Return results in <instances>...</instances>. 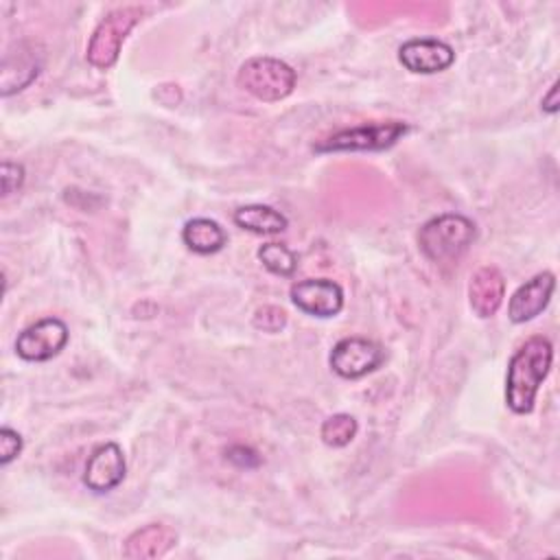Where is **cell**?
Segmentation results:
<instances>
[{"mask_svg": "<svg viewBox=\"0 0 560 560\" xmlns=\"http://www.w3.org/2000/svg\"><path fill=\"white\" fill-rule=\"evenodd\" d=\"M177 545V532L164 523H149L125 538L122 556L129 560H153Z\"/></svg>", "mask_w": 560, "mask_h": 560, "instance_id": "13", "label": "cell"}, {"mask_svg": "<svg viewBox=\"0 0 560 560\" xmlns=\"http://www.w3.org/2000/svg\"><path fill=\"white\" fill-rule=\"evenodd\" d=\"M258 260L262 262V267L276 276L289 278L293 276L295 267H298V256L284 245V243H265L258 249Z\"/></svg>", "mask_w": 560, "mask_h": 560, "instance_id": "17", "label": "cell"}, {"mask_svg": "<svg viewBox=\"0 0 560 560\" xmlns=\"http://www.w3.org/2000/svg\"><path fill=\"white\" fill-rule=\"evenodd\" d=\"M228 459L234 462V464H238V466H245V468H252V466H258V464H260L258 453H256L254 448H249V446H243V444L232 446V448L228 451Z\"/></svg>", "mask_w": 560, "mask_h": 560, "instance_id": "21", "label": "cell"}, {"mask_svg": "<svg viewBox=\"0 0 560 560\" xmlns=\"http://www.w3.org/2000/svg\"><path fill=\"white\" fill-rule=\"evenodd\" d=\"M385 359L383 348L365 337L339 339L328 357L330 370L341 378H361L374 372Z\"/></svg>", "mask_w": 560, "mask_h": 560, "instance_id": "6", "label": "cell"}, {"mask_svg": "<svg viewBox=\"0 0 560 560\" xmlns=\"http://www.w3.org/2000/svg\"><path fill=\"white\" fill-rule=\"evenodd\" d=\"M558 81H553L551 83V88H549V92L542 96V101H540V109L542 112H547V114H556L558 112Z\"/></svg>", "mask_w": 560, "mask_h": 560, "instance_id": "22", "label": "cell"}, {"mask_svg": "<svg viewBox=\"0 0 560 560\" xmlns=\"http://www.w3.org/2000/svg\"><path fill=\"white\" fill-rule=\"evenodd\" d=\"M0 184H2V197L11 195L24 184V166L11 160H4L0 164Z\"/></svg>", "mask_w": 560, "mask_h": 560, "instance_id": "19", "label": "cell"}, {"mask_svg": "<svg viewBox=\"0 0 560 560\" xmlns=\"http://www.w3.org/2000/svg\"><path fill=\"white\" fill-rule=\"evenodd\" d=\"M68 343V326L59 317H42L26 326L15 339V354L24 361H48Z\"/></svg>", "mask_w": 560, "mask_h": 560, "instance_id": "7", "label": "cell"}, {"mask_svg": "<svg viewBox=\"0 0 560 560\" xmlns=\"http://www.w3.org/2000/svg\"><path fill=\"white\" fill-rule=\"evenodd\" d=\"M475 223L457 212L429 219L418 230V247L431 262H455L475 241Z\"/></svg>", "mask_w": 560, "mask_h": 560, "instance_id": "2", "label": "cell"}, {"mask_svg": "<svg viewBox=\"0 0 560 560\" xmlns=\"http://www.w3.org/2000/svg\"><path fill=\"white\" fill-rule=\"evenodd\" d=\"M291 302L306 315L335 317L343 308V289L330 278H306L291 284Z\"/></svg>", "mask_w": 560, "mask_h": 560, "instance_id": "8", "label": "cell"}, {"mask_svg": "<svg viewBox=\"0 0 560 560\" xmlns=\"http://www.w3.org/2000/svg\"><path fill=\"white\" fill-rule=\"evenodd\" d=\"M503 298H505V278L497 267L486 265L470 276L468 302L477 317L481 319L492 317L501 308Z\"/></svg>", "mask_w": 560, "mask_h": 560, "instance_id": "12", "label": "cell"}, {"mask_svg": "<svg viewBox=\"0 0 560 560\" xmlns=\"http://www.w3.org/2000/svg\"><path fill=\"white\" fill-rule=\"evenodd\" d=\"M409 125L402 120H381V122H363L357 127H346L326 138L317 140L313 149L317 153L330 151H383L394 147L405 133Z\"/></svg>", "mask_w": 560, "mask_h": 560, "instance_id": "5", "label": "cell"}, {"mask_svg": "<svg viewBox=\"0 0 560 560\" xmlns=\"http://www.w3.org/2000/svg\"><path fill=\"white\" fill-rule=\"evenodd\" d=\"M142 15L144 11L136 4L118 7L105 13V18L96 24L88 42V48H85L88 63H92L98 70H109L118 61L120 48L127 35L142 20Z\"/></svg>", "mask_w": 560, "mask_h": 560, "instance_id": "4", "label": "cell"}, {"mask_svg": "<svg viewBox=\"0 0 560 560\" xmlns=\"http://www.w3.org/2000/svg\"><path fill=\"white\" fill-rule=\"evenodd\" d=\"M127 472L125 453L116 442H105L92 451L83 470V483L92 492L114 490Z\"/></svg>", "mask_w": 560, "mask_h": 560, "instance_id": "10", "label": "cell"}, {"mask_svg": "<svg viewBox=\"0 0 560 560\" xmlns=\"http://www.w3.org/2000/svg\"><path fill=\"white\" fill-rule=\"evenodd\" d=\"M398 59L409 72L433 74L446 70L455 61V50L435 37H413L398 48Z\"/></svg>", "mask_w": 560, "mask_h": 560, "instance_id": "9", "label": "cell"}, {"mask_svg": "<svg viewBox=\"0 0 560 560\" xmlns=\"http://www.w3.org/2000/svg\"><path fill=\"white\" fill-rule=\"evenodd\" d=\"M553 361V346L547 337H529L510 359L505 376V402L514 413H529L538 387L547 378Z\"/></svg>", "mask_w": 560, "mask_h": 560, "instance_id": "1", "label": "cell"}, {"mask_svg": "<svg viewBox=\"0 0 560 560\" xmlns=\"http://www.w3.org/2000/svg\"><path fill=\"white\" fill-rule=\"evenodd\" d=\"M295 81H298V74L287 61L267 57V55L247 59L245 63H241L236 72L238 88L265 103H276L287 98L293 92Z\"/></svg>", "mask_w": 560, "mask_h": 560, "instance_id": "3", "label": "cell"}, {"mask_svg": "<svg viewBox=\"0 0 560 560\" xmlns=\"http://www.w3.org/2000/svg\"><path fill=\"white\" fill-rule=\"evenodd\" d=\"M22 435L13 431L11 427L0 429V464L7 466L11 459H15L22 453Z\"/></svg>", "mask_w": 560, "mask_h": 560, "instance_id": "20", "label": "cell"}, {"mask_svg": "<svg viewBox=\"0 0 560 560\" xmlns=\"http://www.w3.org/2000/svg\"><path fill=\"white\" fill-rule=\"evenodd\" d=\"M252 324L262 332H280L287 326V313L276 304H265L254 311Z\"/></svg>", "mask_w": 560, "mask_h": 560, "instance_id": "18", "label": "cell"}, {"mask_svg": "<svg viewBox=\"0 0 560 560\" xmlns=\"http://www.w3.org/2000/svg\"><path fill=\"white\" fill-rule=\"evenodd\" d=\"M553 289H556V276L551 271L536 273L512 293L508 304V317L514 324H525L534 319L551 302Z\"/></svg>", "mask_w": 560, "mask_h": 560, "instance_id": "11", "label": "cell"}, {"mask_svg": "<svg viewBox=\"0 0 560 560\" xmlns=\"http://www.w3.org/2000/svg\"><path fill=\"white\" fill-rule=\"evenodd\" d=\"M234 223L241 230H247V232H254V234H262V236L280 234L289 225L287 217L280 210H276L271 206H262V203H252V206L238 208L234 212Z\"/></svg>", "mask_w": 560, "mask_h": 560, "instance_id": "15", "label": "cell"}, {"mask_svg": "<svg viewBox=\"0 0 560 560\" xmlns=\"http://www.w3.org/2000/svg\"><path fill=\"white\" fill-rule=\"evenodd\" d=\"M357 431H359V424H357L354 416H350V413H332V416H328L322 422L319 438H322V442L326 446L341 448V446H348L354 440Z\"/></svg>", "mask_w": 560, "mask_h": 560, "instance_id": "16", "label": "cell"}, {"mask_svg": "<svg viewBox=\"0 0 560 560\" xmlns=\"http://www.w3.org/2000/svg\"><path fill=\"white\" fill-rule=\"evenodd\" d=\"M182 241L195 254H214L225 245L228 234L217 221L195 217L182 228Z\"/></svg>", "mask_w": 560, "mask_h": 560, "instance_id": "14", "label": "cell"}]
</instances>
